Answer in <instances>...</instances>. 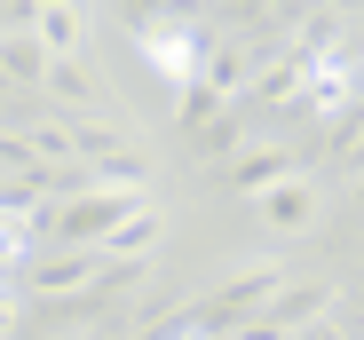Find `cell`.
<instances>
[{
	"label": "cell",
	"instance_id": "cell-1",
	"mask_svg": "<svg viewBox=\"0 0 364 340\" xmlns=\"http://www.w3.org/2000/svg\"><path fill=\"white\" fill-rule=\"evenodd\" d=\"M151 55H159V72H166V79H191V40H174V32H151Z\"/></svg>",
	"mask_w": 364,
	"mask_h": 340
}]
</instances>
